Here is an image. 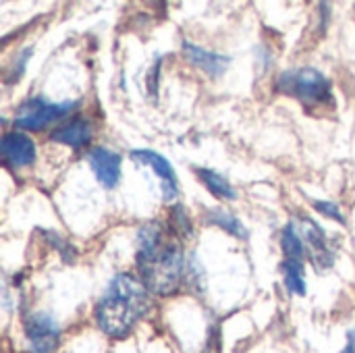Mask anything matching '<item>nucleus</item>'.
<instances>
[{"mask_svg": "<svg viewBox=\"0 0 355 353\" xmlns=\"http://www.w3.org/2000/svg\"><path fill=\"white\" fill-rule=\"evenodd\" d=\"M137 277L154 295L166 298L179 291L185 277V254L179 237L162 223H146L137 231Z\"/></svg>", "mask_w": 355, "mask_h": 353, "instance_id": "f257e3e1", "label": "nucleus"}, {"mask_svg": "<svg viewBox=\"0 0 355 353\" xmlns=\"http://www.w3.org/2000/svg\"><path fill=\"white\" fill-rule=\"evenodd\" d=\"M150 308V291L141 279L131 273H119L96 302L94 322L106 337L127 339Z\"/></svg>", "mask_w": 355, "mask_h": 353, "instance_id": "f03ea898", "label": "nucleus"}, {"mask_svg": "<svg viewBox=\"0 0 355 353\" xmlns=\"http://www.w3.org/2000/svg\"><path fill=\"white\" fill-rule=\"evenodd\" d=\"M275 89L297 100L306 110H329L335 106L331 79L312 67L289 69L277 77Z\"/></svg>", "mask_w": 355, "mask_h": 353, "instance_id": "7ed1b4c3", "label": "nucleus"}, {"mask_svg": "<svg viewBox=\"0 0 355 353\" xmlns=\"http://www.w3.org/2000/svg\"><path fill=\"white\" fill-rule=\"evenodd\" d=\"M77 108V102H50L44 96H35L25 100L12 119V125L17 131H42L48 125H54L62 119H67Z\"/></svg>", "mask_w": 355, "mask_h": 353, "instance_id": "20e7f679", "label": "nucleus"}, {"mask_svg": "<svg viewBox=\"0 0 355 353\" xmlns=\"http://www.w3.org/2000/svg\"><path fill=\"white\" fill-rule=\"evenodd\" d=\"M23 337L29 353H54L60 343V329L50 314L31 310L23 318Z\"/></svg>", "mask_w": 355, "mask_h": 353, "instance_id": "39448f33", "label": "nucleus"}, {"mask_svg": "<svg viewBox=\"0 0 355 353\" xmlns=\"http://www.w3.org/2000/svg\"><path fill=\"white\" fill-rule=\"evenodd\" d=\"M297 233L306 246V254L318 270H329L335 264V250L327 231L312 218L302 216L297 221Z\"/></svg>", "mask_w": 355, "mask_h": 353, "instance_id": "423d86ee", "label": "nucleus"}, {"mask_svg": "<svg viewBox=\"0 0 355 353\" xmlns=\"http://www.w3.org/2000/svg\"><path fill=\"white\" fill-rule=\"evenodd\" d=\"M0 152H2V158L6 162V166H10L12 171H21V169H27L35 162V156H37V148H35V141L23 133V131H6L0 139Z\"/></svg>", "mask_w": 355, "mask_h": 353, "instance_id": "0eeeda50", "label": "nucleus"}, {"mask_svg": "<svg viewBox=\"0 0 355 353\" xmlns=\"http://www.w3.org/2000/svg\"><path fill=\"white\" fill-rule=\"evenodd\" d=\"M85 160H87V164L92 166V171H94L98 183H100L104 189H114V187L121 183L123 158H121L116 152H112V150H108V148H104V146H94V148L87 150Z\"/></svg>", "mask_w": 355, "mask_h": 353, "instance_id": "6e6552de", "label": "nucleus"}, {"mask_svg": "<svg viewBox=\"0 0 355 353\" xmlns=\"http://www.w3.org/2000/svg\"><path fill=\"white\" fill-rule=\"evenodd\" d=\"M129 156L137 164H146V166H150L158 175L160 187H162V198L166 202L177 200V196H179V179H177V173H175L173 164L164 156H160L154 150H131Z\"/></svg>", "mask_w": 355, "mask_h": 353, "instance_id": "1a4fd4ad", "label": "nucleus"}, {"mask_svg": "<svg viewBox=\"0 0 355 353\" xmlns=\"http://www.w3.org/2000/svg\"><path fill=\"white\" fill-rule=\"evenodd\" d=\"M181 52L183 56L187 58L189 64H193L196 69H200L202 73H206L208 77L216 79V77H223L231 64V58L225 56V54H218V52H212V50H206L193 42H181Z\"/></svg>", "mask_w": 355, "mask_h": 353, "instance_id": "9d476101", "label": "nucleus"}, {"mask_svg": "<svg viewBox=\"0 0 355 353\" xmlns=\"http://www.w3.org/2000/svg\"><path fill=\"white\" fill-rule=\"evenodd\" d=\"M92 135L94 131H92L89 121L81 117H73L50 133V141L69 146V148H85L92 141Z\"/></svg>", "mask_w": 355, "mask_h": 353, "instance_id": "9b49d317", "label": "nucleus"}, {"mask_svg": "<svg viewBox=\"0 0 355 353\" xmlns=\"http://www.w3.org/2000/svg\"><path fill=\"white\" fill-rule=\"evenodd\" d=\"M196 175L198 179L206 185V189L218 198V200H225V202H235L237 200V191L235 187L229 183L227 177H223L220 173L216 171H210V169H196Z\"/></svg>", "mask_w": 355, "mask_h": 353, "instance_id": "f8f14e48", "label": "nucleus"}, {"mask_svg": "<svg viewBox=\"0 0 355 353\" xmlns=\"http://www.w3.org/2000/svg\"><path fill=\"white\" fill-rule=\"evenodd\" d=\"M206 221H208L210 225L223 229L225 233L233 235L235 239H248V237H250L248 227H245L233 212H229V210H225V208H210L208 214H206Z\"/></svg>", "mask_w": 355, "mask_h": 353, "instance_id": "ddd939ff", "label": "nucleus"}, {"mask_svg": "<svg viewBox=\"0 0 355 353\" xmlns=\"http://www.w3.org/2000/svg\"><path fill=\"white\" fill-rule=\"evenodd\" d=\"M281 248H283V254H285V260H291V262H302L308 258L306 254V246L295 229L293 223L285 225L283 227V233H281Z\"/></svg>", "mask_w": 355, "mask_h": 353, "instance_id": "4468645a", "label": "nucleus"}, {"mask_svg": "<svg viewBox=\"0 0 355 353\" xmlns=\"http://www.w3.org/2000/svg\"><path fill=\"white\" fill-rule=\"evenodd\" d=\"M283 270V281L289 293L304 298L306 295V277H304V264L302 262H291V260H283L281 264Z\"/></svg>", "mask_w": 355, "mask_h": 353, "instance_id": "2eb2a0df", "label": "nucleus"}, {"mask_svg": "<svg viewBox=\"0 0 355 353\" xmlns=\"http://www.w3.org/2000/svg\"><path fill=\"white\" fill-rule=\"evenodd\" d=\"M171 231L179 237V239H185L193 233V225L185 212V208L181 204H177L171 212Z\"/></svg>", "mask_w": 355, "mask_h": 353, "instance_id": "dca6fc26", "label": "nucleus"}, {"mask_svg": "<svg viewBox=\"0 0 355 353\" xmlns=\"http://www.w3.org/2000/svg\"><path fill=\"white\" fill-rule=\"evenodd\" d=\"M31 54H33V48H25V50L19 52V56H17L15 62H12V69L6 73V83H15V81L21 79V75H23L25 69H27V62H29Z\"/></svg>", "mask_w": 355, "mask_h": 353, "instance_id": "f3484780", "label": "nucleus"}, {"mask_svg": "<svg viewBox=\"0 0 355 353\" xmlns=\"http://www.w3.org/2000/svg\"><path fill=\"white\" fill-rule=\"evenodd\" d=\"M160 69H162V58L158 56L154 60V64L148 69V79H146V89L148 96H152V100H156L158 96V87H160Z\"/></svg>", "mask_w": 355, "mask_h": 353, "instance_id": "a211bd4d", "label": "nucleus"}, {"mask_svg": "<svg viewBox=\"0 0 355 353\" xmlns=\"http://www.w3.org/2000/svg\"><path fill=\"white\" fill-rule=\"evenodd\" d=\"M312 206H314V210H318L320 214H324V216H329V218H333V221H337V223H341V225L345 223V216H343V212L339 210L337 204L324 202V200H314Z\"/></svg>", "mask_w": 355, "mask_h": 353, "instance_id": "6ab92c4d", "label": "nucleus"}, {"mask_svg": "<svg viewBox=\"0 0 355 353\" xmlns=\"http://www.w3.org/2000/svg\"><path fill=\"white\" fill-rule=\"evenodd\" d=\"M42 233L48 237V241H54L52 246L60 252V256L64 258V262H73V258H75V250L71 248V243H69V241L60 239L56 233H48V231H42Z\"/></svg>", "mask_w": 355, "mask_h": 353, "instance_id": "aec40b11", "label": "nucleus"}, {"mask_svg": "<svg viewBox=\"0 0 355 353\" xmlns=\"http://www.w3.org/2000/svg\"><path fill=\"white\" fill-rule=\"evenodd\" d=\"M189 270H191V275H189V283H191L198 291H204V289H206V279H204V270H202V266H200V262H198L196 258H191V262H189Z\"/></svg>", "mask_w": 355, "mask_h": 353, "instance_id": "412c9836", "label": "nucleus"}, {"mask_svg": "<svg viewBox=\"0 0 355 353\" xmlns=\"http://www.w3.org/2000/svg\"><path fill=\"white\" fill-rule=\"evenodd\" d=\"M343 353H355V331L347 335V345H345Z\"/></svg>", "mask_w": 355, "mask_h": 353, "instance_id": "4be33fe9", "label": "nucleus"}]
</instances>
